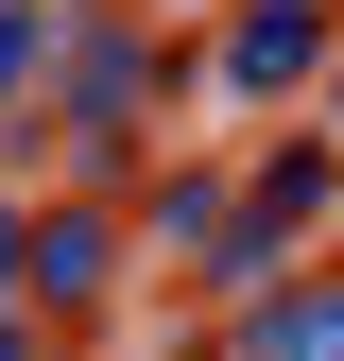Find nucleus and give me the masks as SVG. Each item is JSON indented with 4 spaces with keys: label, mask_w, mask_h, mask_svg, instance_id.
<instances>
[{
    "label": "nucleus",
    "mask_w": 344,
    "mask_h": 361,
    "mask_svg": "<svg viewBox=\"0 0 344 361\" xmlns=\"http://www.w3.org/2000/svg\"><path fill=\"white\" fill-rule=\"evenodd\" d=\"M35 276H52V293H104V224H35Z\"/></svg>",
    "instance_id": "7ed1b4c3"
},
{
    "label": "nucleus",
    "mask_w": 344,
    "mask_h": 361,
    "mask_svg": "<svg viewBox=\"0 0 344 361\" xmlns=\"http://www.w3.org/2000/svg\"><path fill=\"white\" fill-rule=\"evenodd\" d=\"M241 361H344V276H327V293H276V310L241 327Z\"/></svg>",
    "instance_id": "f03ea898"
},
{
    "label": "nucleus",
    "mask_w": 344,
    "mask_h": 361,
    "mask_svg": "<svg viewBox=\"0 0 344 361\" xmlns=\"http://www.w3.org/2000/svg\"><path fill=\"white\" fill-rule=\"evenodd\" d=\"M18 241H35V224H18V207H0V293H18Z\"/></svg>",
    "instance_id": "20e7f679"
},
{
    "label": "nucleus",
    "mask_w": 344,
    "mask_h": 361,
    "mask_svg": "<svg viewBox=\"0 0 344 361\" xmlns=\"http://www.w3.org/2000/svg\"><path fill=\"white\" fill-rule=\"evenodd\" d=\"M310 52H327V0H276V18H241V35H224V86H293Z\"/></svg>",
    "instance_id": "f257e3e1"
}]
</instances>
